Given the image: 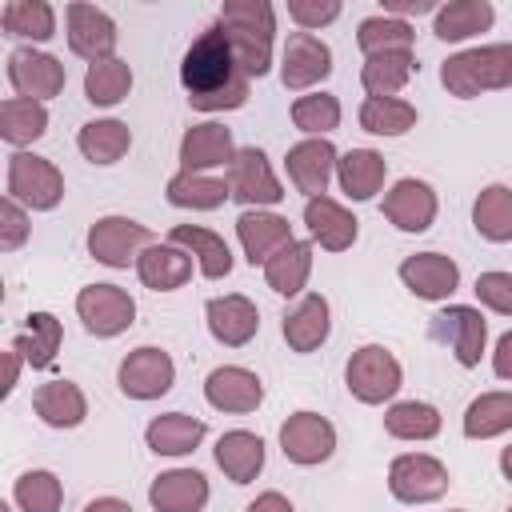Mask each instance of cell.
Listing matches in <instances>:
<instances>
[{
	"label": "cell",
	"mask_w": 512,
	"mask_h": 512,
	"mask_svg": "<svg viewBox=\"0 0 512 512\" xmlns=\"http://www.w3.org/2000/svg\"><path fill=\"white\" fill-rule=\"evenodd\" d=\"M84 512H132V504L120 496H96L92 504H84Z\"/></svg>",
	"instance_id": "53"
},
{
	"label": "cell",
	"mask_w": 512,
	"mask_h": 512,
	"mask_svg": "<svg viewBox=\"0 0 512 512\" xmlns=\"http://www.w3.org/2000/svg\"><path fill=\"white\" fill-rule=\"evenodd\" d=\"M280 452L292 460V464H324L332 452H336V428L328 416L320 412H292L284 424H280Z\"/></svg>",
	"instance_id": "13"
},
{
	"label": "cell",
	"mask_w": 512,
	"mask_h": 512,
	"mask_svg": "<svg viewBox=\"0 0 512 512\" xmlns=\"http://www.w3.org/2000/svg\"><path fill=\"white\" fill-rule=\"evenodd\" d=\"M44 132H48V108H44V104L20 100V96H8V100L0 104V136H4L16 152H24V144L40 140Z\"/></svg>",
	"instance_id": "39"
},
{
	"label": "cell",
	"mask_w": 512,
	"mask_h": 512,
	"mask_svg": "<svg viewBox=\"0 0 512 512\" xmlns=\"http://www.w3.org/2000/svg\"><path fill=\"white\" fill-rule=\"evenodd\" d=\"M360 128L372 136H404L408 128H416V108L400 96H364Z\"/></svg>",
	"instance_id": "44"
},
{
	"label": "cell",
	"mask_w": 512,
	"mask_h": 512,
	"mask_svg": "<svg viewBox=\"0 0 512 512\" xmlns=\"http://www.w3.org/2000/svg\"><path fill=\"white\" fill-rule=\"evenodd\" d=\"M204 400L216 408V412H232V416H244V412H256L260 400H264V384L256 372L240 368V364H220L208 372L204 380Z\"/></svg>",
	"instance_id": "17"
},
{
	"label": "cell",
	"mask_w": 512,
	"mask_h": 512,
	"mask_svg": "<svg viewBox=\"0 0 512 512\" xmlns=\"http://www.w3.org/2000/svg\"><path fill=\"white\" fill-rule=\"evenodd\" d=\"M76 316L84 320V328L100 340H112L120 332L132 328L136 320V300L120 288V284H84L76 292Z\"/></svg>",
	"instance_id": "7"
},
{
	"label": "cell",
	"mask_w": 512,
	"mask_h": 512,
	"mask_svg": "<svg viewBox=\"0 0 512 512\" xmlns=\"http://www.w3.org/2000/svg\"><path fill=\"white\" fill-rule=\"evenodd\" d=\"M432 336L452 348V356H456L460 368H476L480 356H484L488 320H484L480 308H472V304H448L444 312L432 316Z\"/></svg>",
	"instance_id": "12"
},
{
	"label": "cell",
	"mask_w": 512,
	"mask_h": 512,
	"mask_svg": "<svg viewBox=\"0 0 512 512\" xmlns=\"http://www.w3.org/2000/svg\"><path fill=\"white\" fill-rule=\"evenodd\" d=\"M292 124L308 136H328L340 128V100L332 92H304L292 100Z\"/></svg>",
	"instance_id": "47"
},
{
	"label": "cell",
	"mask_w": 512,
	"mask_h": 512,
	"mask_svg": "<svg viewBox=\"0 0 512 512\" xmlns=\"http://www.w3.org/2000/svg\"><path fill=\"white\" fill-rule=\"evenodd\" d=\"M0 24H4L8 36L40 44V40H48L56 32V12L44 0H8L4 12H0Z\"/></svg>",
	"instance_id": "45"
},
{
	"label": "cell",
	"mask_w": 512,
	"mask_h": 512,
	"mask_svg": "<svg viewBox=\"0 0 512 512\" xmlns=\"http://www.w3.org/2000/svg\"><path fill=\"white\" fill-rule=\"evenodd\" d=\"M76 148L92 164H116L132 148V128L124 120H88L76 132Z\"/></svg>",
	"instance_id": "37"
},
{
	"label": "cell",
	"mask_w": 512,
	"mask_h": 512,
	"mask_svg": "<svg viewBox=\"0 0 512 512\" xmlns=\"http://www.w3.org/2000/svg\"><path fill=\"white\" fill-rule=\"evenodd\" d=\"M136 276H140V284L144 288H152V292H176V288H184L188 284V276H192V256L184 252V248H176V244H148L144 252H140V260H136Z\"/></svg>",
	"instance_id": "26"
},
{
	"label": "cell",
	"mask_w": 512,
	"mask_h": 512,
	"mask_svg": "<svg viewBox=\"0 0 512 512\" xmlns=\"http://www.w3.org/2000/svg\"><path fill=\"white\" fill-rule=\"evenodd\" d=\"M500 472H504V480L512 484V444H508V448L500 452Z\"/></svg>",
	"instance_id": "55"
},
{
	"label": "cell",
	"mask_w": 512,
	"mask_h": 512,
	"mask_svg": "<svg viewBox=\"0 0 512 512\" xmlns=\"http://www.w3.org/2000/svg\"><path fill=\"white\" fill-rule=\"evenodd\" d=\"M220 24L232 40L236 64L248 80H260L272 68V4L268 0H224L220 8Z\"/></svg>",
	"instance_id": "2"
},
{
	"label": "cell",
	"mask_w": 512,
	"mask_h": 512,
	"mask_svg": "<svg viewBox=\"0 0 512 512\" xmlns=\"http://www.w3.org/2000/svg\"><path fill=\"white\" fill-rule=\"evenodd\" d=\"M116 384L128 400H160L172 384H176V364L164 348L156 344H140L132 348L120 368H116Z\"/></svg>",
	"instance_id": "8"
},
{
	"label": "cell",
	"mask_w": 512,
	"mask_h": 512,
	"mask_svg": "<svg viewBox=\"0 0 512 512\" xmlns=\"http://www.w3.org/2000/svg\"><path fill=\"white\" fill-rule=\"evenodd\" d=\"M328 332H332V312H328V300H324L320 292L300 296V300L284 312V340H288V348L300 352V356L316 352V348L328 340Z\"/></svg>",
	"instance_id": "24"
},
{
	"label": "cell",
	"mask_w": 512,
	"mask_h": 512,
	"mask_svg": "<svg viewBox=\"0 0 512 512\" xmlns=\"http://www.w3.org/2000/svg\"><path fill=\"white\" fill-rule=\"evenodd\" d=\"M128 92H132V68H128V60L112 56V60L88 64V72H84V96H88V104L116 108Z\"/></svg>",
	"instance_id": "42"
},
{
	"label": "cell",
	"mask_w": 512,
	"mask_h": 512,
	"mask_svg": "<svg viewBox=\"0 0 512 512\" xmlns=\"http://www.w3.org/2000/svg\"><path fill=\"white\" fill-rule=\"evenodd\" d=\"M412 40H416V32L404 16H384L380 12V16H364L360 28H356V44H360L364 56L404 52V48H412Z\"/></svg>",
	"instance_id": "43"
},
{
	"label": "cell",
	"mask_w": 512,
	"mask_h": 512,
	"mask_svg": "<svg viewBox=\"0 0 512 512\" xmlns=\"http://www.w3.org/2000/svg\"><path fill=\"white\" fill-rule=\"evenodd\" d=\"M20 364H24V356H20L16 348H8V380H4V396L16 388V380H20Z\"/></svg>",
	"instance_id": "54"
},
{
	"label": "cell",
	"mask_w": 512,
	"mask_h": 512,
	"mask_svg": "<svg viewBox=\"0 0 512 512\" xmlns=\"http://www.w3.org/2000/svg\"><path fill=\"white\" fill-rule=\"evenodd\" d=\"M12 500L20 504V512H60V504H64V488H60L56 472H48V468H32V472H24V476L16 480Z\"/></svg>",
	"instance_id": "46"
},
{
	"label": "cell",
	"mask_w": 512,
	"mask_h": 512,
	"mask_svg": "<svg viewBox=\"0 0 512 512\" xmlns=\"http://www.w3.org/2000/svg\"><path fill=\"white\" fill-rule=\"evenodd\" d=\"M248 512H296V508H292V500H288L284 492H260V496L248 504Z\"/></svg>",
	"instance_id": "52"
},
{
	"label": "cell",
	"mask_w": 512,
	"mask_h": 512,
	"mask_svg": "<svg viewBox=\"0 0 512 512\" xmlns=\"http://www.w3.org/2000/svg\"><path fill=\"white\" fill-rule=\"evenodd\" d=\"M400 280L420 300H448L460 288V268L444 252H416L400 264Z\"/></svg>",
	"instance_id": "22"
},
{
	"label": "cell",
	"mask_w": 512,
	"mask_h": 512,
	"mask_svg": "<svg viewBox=\"0 0 512 512\" xmlns=\"http://www.w3.org/2000/svg\"><path fill=\"white\" fill-rule=\"evenodd\" d=\"M388 492L400 504H432L448 492V468L428 452H404L388 464Z\"/></svg>",
	"instance_id": "9"
},
{
	"label": "cell",
	"mask_w": 512,
	"mask_h": 512,
	"mask_svg": "<svg viewBox=\"0 0 512 512\" xmlns=\"http://www.w3.org/2000/svg\"><path fill=\"white\" fill-rule=\"evenodd\" d=\"M168 244H176V248H184L188 256H196L204 280H224V276L232 272V248H228L224 236H216L212 228L176 224V228L168 232Z\"/></svg>",
	"instance_id": "27"
},
{
	"label": "cell",
	"mask_w": 512,
	"mask_h": 512,
	"mask_svg": "<svg viewBox=\"0 0 512 512\" xmlns=\"http://www.w3.org/2000/svg\"><path fill=\"white\" fill-rule=\"evenodd\" d=\"M64 80H68V72H64V64L52 52H40V48L8 52V84H12V92L20 100L44 104V100L64 92Z\"/></svg>",
	"instance_id": "11"
},
{
	"label": "cell",
	"mask_w": 512,
	"mask_h": 512,
	"mask_svg": "<svg viewBox=\"0 0 512 512\" xmlns=\"http://www.w3.org/2000/svg\"><path fill=\"white\" fill-rule=\"evenodd\" d=\"M384 176H388V160L372 148H348L336 164V180L352 200H372L384 188Z\"/></svg>",
	"instance_id": "31"
},
{
	"label": "cell",
	"mask_w": 512,
	"mask_h": 512,
	"mask_svg": "<svg viewBox=\"0 0 512 512\" xmlns=\"http://www.w3.org/2000/svg\"><path fill=\"white\" fill-rule=\"evenodd\" d=\"M216 464L232 484H248L264 468V440L248 428H232L216 440Z\"/></svg>",
	"instance_id": "30"
},
{
	"label": "cell",
	"mask_w": 512,
	"mask_h": 512,
	"mask_svg": "<svg viewBox=\"0 0 512 512\" xmlns=\"http://www.w3.org/2000/svg\"><path fill=\"white\" fill-rule=\"evenodd\" d=\"M60 340H64L60 320H56L52 312H32V316L24 320V328L16 332L12 348L24 356L28 368H48V364L56 360V352H60Z\"/></svg>",
	"instance_id": "34"
},
{
	"label": "cell",
	"mask_w": 512,
	"mask_h": 512,
	"mask_svg": "<svg viewBox=\"0 0 512 512\" xmlns=\"http://www.w3.org/2000/svg\"><path fill=\"white\" fill-rule=\"evenodd\" d=\"M204 420L200 416H188V412H164V416H152L148 428H144V440L156 456H188L196 452V444L204 440Z\"/></svg>",
	"instance_id": "28"
},
{
	"label": "cell",
	"mask_w": 512,
	"mask_h": 512,
	"mask_svg": "<svg viewBox=\"0 0 512 512\" xmlns=\"http://www.w3.org/2000/svg\"><path fill=\"white\" fill-rule=\"evenodd\" d=\"M508 512H512V508H508Z\"/></svg>",
	"instance_id": "57"
},
{
	"label": "cell",
	"mask_w": 512,
	"mask_h": 512,
	"mask_svg": "<svg viewBox=\"0 0 512 512\" xmlns=\"http://www.w3.org/2000/svg\"><path fill=\"white\" fill-rule=\"evenodd\" d=\"M288 16L300 24V32H312L340 16V0H288Z\"/></svg>",
	"instance_id": "50"
},
{
	"label": "cell",
	"mask_w": 512,
	"mask_h": 512,
	"mask_svg": "<svg viewBox=\"0 0 512 512\" xmlns=\"http://www.w3.org/2000/svg\"><path fill=\"white\" fill-rule=\"evenodd\" d=\"M512 428V392H484L464 408V436L492 440Z\"/></svg>",
	"instance_id": "41"
},
{
	"label": "cell",
	"mask_w": 512,
	"mask_h": 512,
	"mask_svg": "<svg viewBox=\"0 0 512 512\" xmlns=\"http://www.w3.org/2000/svg\"><path fill=\"white\" fill-rule=\"evenodd\" d=\"M204 316H208L212 340L224 344V348H244L260 332V308L248 296H240V292L212 296L208 308H204Z\"/></svg>",
	"instance_id": "18"
},
{
	"label": "cell",
	"mask_w": 512,
	"mask_h": 512,
	"mask_svg": "<svg viewBox=\"0 0 512 512\" xmlns=\"http://www.w3.org/2000/svg\"><path fill=\"white\" fill-rule=\"evenodd\" d=\"M472 224L484 240L492 244H508L512 240V188L508 184H488L480 188L476 204H472Z\"/></svg>",
	"instance_id": "38"
},
{
	"label": "cell",
	"mask_w": 512,
	"mask_h": 512,
	"mask_svg": "<svg viewBox=\"0 0 512 512\" xmlns=\"http://www.w3.org/2000/svg\"><path fill=\"white\" fill-rule=\"evenodd\" d=\"M164 192H168V204L192 208V212H212V208H220L224 200H232L228 180L208 176V172H176Z\"/></svg>",
	"instance_id": "35"
},
{
	"label": "cell",
	"mask_w": 512,
	"mask_h": 512,
	"mask_svg": "<svg viewBox=\"0 0 512 512\" xmlns=\"http://www.w3.org/2000/svg\"><path fill=\"white\" fill-rule=\"evenodd\" d=\"M440 408L428 400H400L384 412V432L396 440H432L440 436Z\"/></svg>",
	"instance_id": "40"
},
{
	"label": "cell",
	"mask_w": 512,
	"mask_h": 512,
	"mask_svg": "<svg viewBox=\"0 0 512 512\" xmlns=\"http://www.w3.org/2000/svg\"><path fill=\"white\" fill-rule=\"evenodd\" d=\"M32 408L48 428H76L88 416V400L72 380H48L32 392Z\"/></svg>",
	"instance_id": "29"
},
{
	"label": "cell",
	"mask_w": 512,
	"mask_h": 512,
	"mask_svg": "<svg viewBox=\"0 0 512 512\" xmlns=\"http://www.w3.org/2000/svg\"><path fill=\"white\" fill-rule=\"evenodd\" d=\"M308 276H312V240H292L264 264V280L280 296H300Z\"/></svg>",
	"instance_id": "33"
},
{
	"label": "cell",
	"mask_w": 512,
	"mask_h": 512,
	"mask_svg": "<svg viewBox=\"0 0 512 512\" xmlns=\"http://www.w3.org/2000/svg\"><path fill=\"white\" fill-rule=\"evenodd\" d=\"M28 212L24 204H16L12 196L0 200V252H16L24 240H28Z\"/></svg>",
	"instance_id": "49"
},
{
	"label": "cell",
	"mask_w": 512,
	"mask_h": 512,
	"mask_svg": "<svg viewBox=\"0 0 512 512\" xmlns=\"http://www.w3.org/2000/svg\"><path fill=\"white\" fill-rule=\"evenodd\" d=\"M476 300L484 308H492L496 316H512V272H480Z\"/></svg>",
	"instance_id": "48"
},
{
	"label": "cell",
	"mask_w": 512,
	"mask_h": 512,
	"mask_svg": "<svg viewBox=\"0 0 512 512\" xmlns=\"http://www.w3.org/2000/svg\"><path fill=\"white\" fill-rule=\"evenodd\" d=\"M148 504L156 512H200L208 504V476L196 468L160 472L148 488Z\"/></svg>",
	"instance_id": "25"
},
{
	"label": "cell",
	"mask_w": 512,
	"mask_h": 512,
	"mask_svg": "<svg viewBox=\"0 0 512 512\" xmlns=\"http://www.w3.org/2000/svg\"><path fill=\"white\" fill-rule=\"evenodd\" d=\"M380 208H384L388 224H396L400 232H428L436 220V192H432V184L404 176L392 184V192L384 196Z\"/></svg>",
	"instance_id": "19"
},
{
	"label": "cell",
	"mask_w": 512,
	"mask_h": 512,
	"mask_svg": "<svg viewBox=\"0 0 512 512\" xmlns=\"http://www.w3.org/2000/svg\"><path fill=\"white\" fill-rule=\"evenodd\" d=\"M336 164H340V152H336V144H332L328 136H308V140L292 144L288 156H284L288 180H292L296 192H304L308 200L328 192V180L336 176Z\"/></svg>",
	"instance_id": "15"
},
{
	"label": "cell",
	"mask_w": 512,
	"mask_h": 512,
	"mask_svg": "<svg viewBox=\"0 0 512 512\" xmlns=\"http://www.w3.org/2000/svg\"><path fill=\"white\" fill-rule=\"evenodd\" d=\"M68 48L88 60V64H100V60H112L116 52V24L104 8L96 4H68Z\"/></svg>",
	"instance_id": "16"
},
{
	"label": "cell",
	"mask_w": 512,
	"mask_h": 512,
	"mask_svg": "<svg viewBox=\"0 0 512 512\" xmlns=\"http://www.w3.org/2000/svg\"><path fill=\"white\" fill-rule=\"evenodd\" d=\"M236 236L248 256V264H268L284 244H292V224L268 208H248L236 216Z\"/></svg>",
	"instance_id": "21"
},
{
	"label": "cell",
	"mask_w": 512,
	"mask_h": 512,
	"mask_svg": "<svg viewBox=\"0 0 512 512\" xmlns=\"http://www.w3.org/2000/svg\"><path fill=\"white\" fill-rule=\"evenodd\" d=\"M456 512H464V508H456Z\"/></svg>",
	"instance_id": "56"
},
{
	"label": "cell",
	"mask_w": 512,
	"mask_h": 512,
	"mask_svg": "<svg viewBox=\"0 0 512 512\" xmlns=\"http://www.w3.org/2000/svg\"><path fill=\"white\" fill-rule=\"evenodd\" d=\"M224 180H228L232 200L244 204V212L248 208H272L284 200V188H280V180H276V172L260 148H236Z\"/></svg>",
	"instance_id": "10"
},
{
	"label": "cell",
	"mask_w": 512,
	"mask_h": 512,
	"mask_svg": "<svg viewBox=\"0 0 512 512\" xmlns=\"http://www.w3.org/2000/svg\"><path fill=\"white\" fill-rule=\"evenodd\" d=\"M344 384L360 404H384L400 392L404 368L384 344H364L352 352V360L344 368Z\"/></svg>",
	"instance_id": "5"
},
{
	"label": "cell",
	"mask_w": 512,
	"mask_h": 512,
	"mask_svg": "<svg viewBox=\"0 0 512 512\" xmlns=\"http://www.w3.org/2000/svg\"><path fill=\"white\" fill-rule=\"evenodd\" d=\"M416 72V56L412 48L404 52H380V56H364V68H360V84L368 96H396Z\"/></svg>",
	"instance_id": "36"
},
{
	"label": "cell",
	"mask_w": 512,
	"mask_h": 512,
	"mask_svg": "<svg viewBox=\"0 0 512 512\" xmlns=\"http://www.w3.org/2000/svg\"><path fill=\"white\" fill-rule=\"evenodd\" d=\"M304 224H308V236L324 252H348L356 244V232H360V220L332 196L304 200Z\"/></svg>",
	"instance_id": "20"
},
{
	"label": "cell",
	"mask_w": 512,
	"mask_h": 512,
	"mask_svg": "<svg viewBox=\"0 0 512 512\" xmlns=\"http://www.w3.org/2000/svg\"><path fill=\"white\" fill-rule=\"evenodd\" d=\"M148 244H156L152 232H148V224H140L132 216H100L88 228V252L104 268H128V264H136Z\"/></svg>",
	"instance_id": "6"
},
{
	"label": "cell",
	"mask_w": 512,
	"mask_h": 512,
	"mask_svg": "<svg viewBox=\"0 0 512 512\" xmlns=\"http://www.w3.org/2000/svg\"><path fill=\"white\" fill-rule=\"evenodd\" d=\"M492 372L500 380H512V332H504L496 340V352H492Z\"/></svg>",
	"instance_id": "51"
},
{
	"label": "cell",
	"mask_w": 512,
	"mask_h": 512,
	"mask_svg": "<svg viewBox=\"0 0 512 512\" xmlns=\"http://www.w3.org/2000/svg\"><path fill=\"white\" fill-rule=\"evenodd\" d=\"M332 72V48L312 32H292L280 56V80L288 92H308Z\"/></svg>",
	"instance_id": "14"
},
{
	"label": "cell",
	"mask_w": 512,
	"mask_h": 512,
	"mask_svg": "<svg viewBox=\"0 0 512 512\" xmlns=\"http://www.w3.org/2000/svg\"><path fill=\"white\" fill-rule=\"evenodd\" d=\"M180 84L188 92V104L200 112H228L240 108L248 100V76L236 64L232 40L224 32V24L216 20L212 28H204L192 48L180 60Z\"/></svg>",
	"instance_id": "1"
},
{
	"label": "cell",
	"mask_w": 512,
	"mask_h": 512,
	"mask_svg": "<svg viewBox=\"0 0 512 512\" xmlns=\"http://www.w3.org/2000/svg\"><path fill=\"white\" fill-rule=\"evenodd\" d=\"M236 156V144H232V128L216 124V120H204V124H192L180 140V172H208V168H228Z\"/></svg>",
	"instance_id": "23"
},
{
	"label": "cell",
	"mask_w": 512,
	"mask_h": 512,
	"mask_svg": "<svg viewBox=\"0 0 512 512\" xmlns=\"http://www.w3.org/2000/svg\"><path fill=\"white\" fill-rule=\"evenodd\" d=\"M8 196L32 212H52L64 200V176L48 156L12 152L8 156Z\"/></svg>",
	"instance_id": "4"
},
{
	"label": "cell",
	"mask_w": 512,
	"mask_h": 512,
	"mask_svg": "<svg viewBox=\"0 0 512 512\" xmlns=\"http://www.w3.org/2000/svg\"><path fill=\"white\" fill-rule=\"evenodd\" d=\"M440 84L456 100H472L480 92L512 88V44H480L456 52L440 64Z\"/></svg>",
	"instance_id": "3"
},
{
	"label": "cell",
	"mask_w": 512,
	"mask_h": 512,
	"mask_svg": "<svg viewBox=\"0 0 512 512\" xmlns=\"http://www.w3.org/2000/svg\"><path fill=\"white\" fill-rule=\"evenodd\" d=\"M496 20V8L488 0H452L444 8H436V20H432V32L444 40V44H456V40H468L476 32H488Z\"/></svg>",
	"instance_id": "32"
}]
</instances>
